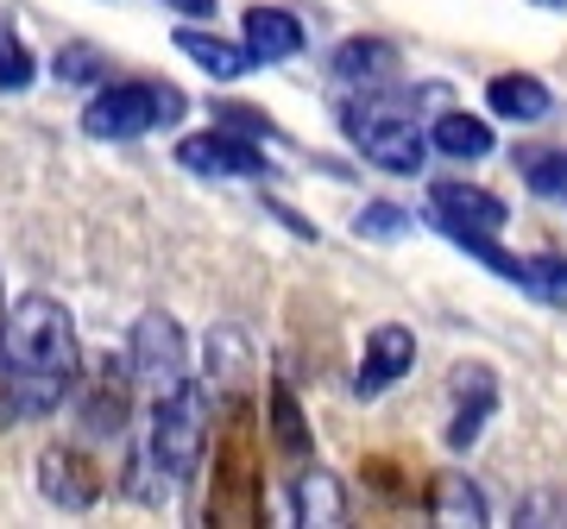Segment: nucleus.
I'll use <instances>...</instances> for the list:
<instances>
[{
  "instance_id": "9b49d317",
  "label": "nucleus",
  "mask_w": 567,
  "mask_h": 529,
  "mask_svg": "<svg viewBox=\"0 0 567 529\" xmlns=\"http://www.w3.org/2000/svg\"><path fill=\"white\" fill-rule=\"evenodd\" d=\"M240 44L259 63H284V58L303 51V25H297V13H284V7H252L240 20Z\"/></svg>"
},
{
  "instance_id": "f3484780",
  "label": "nucleus",
  "mask_w": 567,
  "mask_h": 529,
  "mask_svg": "<svg viewBox=\"0 0 567 529\" xmlns=\"http://www.w3.org/2000/svg\"><path fill=\"white\" fill-rule=\"evenodd\" d=\"M429 145H435L442 158H454V164H480L492 152V126L473 121V114H442L435 133H429Z\"/></svg>"
},
{
  "instance_id": "f8f14e48",
  "label": "nucleus",
  "mask_w": 567,
  "mask_h": 529,
  "mask_svg": "<svg viewBox=\"0 0 567 529\" xmlns=\"http://www.w3.org/2000/svg\"><path fill=\"white\" fill-rule=\"evenodd\" d=\"M398 76V51H391L385 39H347L341 51H334V82L341 89H385V82Z\"/></svg>"
},
{
  "instance_id": "f257e3e1",
  "label": "nucleus",
  "mask_w": 567,
  "mask_h": 529,
  "mask_svg": "<svg viewBox=\"0 0 567 529\" xmlns=\"http://www.w3.org/2000/svg\"><path fill=\"white\" fill-rule=\"evenodd\" d=\"M76 385V322L58 297H20L0 309V428L51 416Z\"/></svg>"
},
{
  "instance_id": "7ed1b4c3",
  "label": "nucleus",
  "mask_w": 567,
  "mask_h": 529,
  "mask_svg": "<svg viewBox=\"0 0 567 529\" xmlns=\"http://www.w3.org/2000/svg\"><path fill=\"white\" fill-rule=\"evenodd\" d=\"M183 114V95L171 82H107L95 102L82 107L89 139H145Z\"/></svg>"
},
{
  "instance_id": "0eeeda50",
  "label": "nucleus",
  "mask_w": 567,
  "mask_h": 529,
  "mask_svg": "<svg viewBox=\"0 0 567 529\" xmlns=\"http://www.w3.org/2000/svg\"><path fill=\"white\" fill-rule=\"evenodd\" d=\"M177 164H183V170H196V177H265V170H271V164H265L246 139H234L227 126L183 139L177 145Z\"/></svg>"
},
{
  "instance_id": "f03ea898",
  "label": "nucleus",
  "mask_w": 567,
  "mask_h": 529,
  "mask_svg": "<svg viewBox=\"0 0 567 529\" xmlns=\"http://www.w3.org/2000/svg\"><path fill=\"white\" fill-rule=\"evenodd\" d=\"M347 139H353V152H360L365 164H379V170H404V177H416L429 158V133L423 121H416V107L398 102V95H379V89H365V95H353L341 114Z\"/></svg>"
},
{
  "instance_id": "4be33fe9",
  "label": "nucleus",
  "mask_w": 567,
  "mask_h": 529,
  "mask_svg": "<svg viewBox=\"0 0 567 529\" xmlns=\"http://www.w3.org/2000/svg\"><path fill=\"white\" fill-rule=\"evenodd\" d=\"M102 70H114V63H107L102 51H89V44H70V51L58 58V76L63 82H95Z\"/></svg>"
},
{
  "instance_id": "aec40b11",
  "label": "nucleus",
  "mask_w": 567,
  "mask_h": 529,
  "mask_svg": "<svg viewBox=\"0 0 567 529\" xmlns=\"http://www.w3.org/2000/svg\"><path fill=\"white\" fill-rule=\"evenodd\" d=\"M524 290H536L548 303H567V259H524Z\"/></svg>"
},
{
  "instance_id": "9d476101",
  "label": "nucleus",
  "mask_w": 567,
  "mask_h": 529,
  "mask_svg": "<svg viewBox=\"0 0 567 529\" xmlns=\"http://www.w3.org/2000/svg\"><path fill=\"white\" fill-rule=\"evenodd\" d=\"M126 385H133V366H95V378L82 385V428L89 435H121L126 428Z\"/></svg>"
},
{
  "instance_id": "4468645a",
  "label": "nucleus",
  "mask_w": 567,
  "mask_h": 529,
  "mask_svg": "<svg viewBox=\"0 0 567 529\" xmlns=\"http://www.w3.org/2000/svg\"><path fill=\"white\" fill-rule=\"evenodd\" d=\"M454 397H461V409H454V423H447V442H454V448H473V442H480V428H486V416L498 409V385L473 366V372H461Z\"/></svg>"
},
{
  "instance_id": "6e6552de",
  "label": "nucleus",
  "mask_w": 567,
  "mask_h": 529,
  "mask_svg": "<svg viewBox=\"0 0 567 529\" xmlns=\"http://www.w3.org/2000/svg\"><path fill=\"white\" fill-rule=\"evenodd\" d=\"M410 366H416V334H410V328H398V322L372 328L365 360H360V372H353V391H360V397H379V391H391Z\"/></svg>"
},
{
  "instance_id": "cd10ccee",
  "label": "nucleus",
  "mask_w": 567,
  "mask_h": 529,
  "mask_svg": "<svg viewBox=\"0 0 567 529\" xmlns=\"http://www.w3.org/2000/svg\"><path fill=\"white\" fill-rule=\"evenodd\" d=\"M536 7H548V13H567V0H536Z\"/></svg>"
},
{
  "instance_id": "bb28decb",
  "label": "nucleus",
  "mask_w": 567,
  "mask_h": 529,
  "mask_svg": "<svg viewBox=\"0 0 567 529\" xmlns=\"http://www.w3.org/2000/svg\"><path fill=\"white\" fill-rule=\"evenodd\" d=\"M164 7H177V13H189V20H208V13H215V0H164Z\"/></svg>"
},
{
  "instance_id": "1a4fd4ad",
  "label": "nucleus",
  "mask_w": 567,
  "mask_h": 529,
  "mask_svg": "<svg viewBox=\"0 0 567 529\" xmlns=\"http://www.w3.org/2000/svg\"><path fill=\"white\" fill-rule=\"evenodd\" d=\"M39 491L51 498V505H63V510H89L95 498H102V473L89 467L76 448H44Z\"/></svg>"
},
{
  "instance_id": "5701e85b",
  "label": "nucleus",
  "mask_w": 567,
  "mask_h": 529,
  "mask_svg": "<svg viewBox=\"0 0 567 529\" xmlns=\"http://www.w3.org/2000/svg\"><path fill=\"white\" fill-rule=\"evenodd\" d=\"M404 227H410V215L391 203H372L360 215V234H372V240H404Z\"/></svg>"
},
{
  "instance_id": "39448f33",
  "label": "nucleus",
  "mask_w": 567,
  "mask_h": 529,
  "mask_svg": "<svg viewBox=\"0 0 567 529\" xmlns=\"http://www.w3.org/2000/svg\"><path fill=\"white\" fill-rule=\"evenodd\" d=\"M126 366H133V378H145L152 391H171L189 378V346H183V328L164 315V309H152V315H140L133 322V346H126Z\"/></svg>"
},
{
  "instance_id": "a878e982",
  "label": "nucleus",
  "mask_w": 567,
  "mask_h": 529,
  "mask_svg": "<svg viewBox=\"0 0 567 529\" xmlns=\"http://www.w3.org/2000/svg\"><path fill=\"white\" fill-rule=\"evenodd\" d=\"M517 517H524V523H536V517H561V523H567V505H548V498H529V505L517 510Z\"/></svg>"
},
{
  "instance_id": "6ab92c4d",
  "label": "nucleus",
  "mask_w": 567,
  "mask_h": 529,
  "mask_svg": "<svg viewBox=\"0 0 567 529\" xmlns=\"http://www.w3.org/2000/svg\"><path fill=\"white\" fill-rule=\"evenodd\" d=\"M32 76H39L32 51L13 39V25H0V89H7V95H20V89H32Z\"/></svg>"
},
{
  "instance_id": "ddd939ff",
  "label": "nucleus",
  "mask_w": 567,
  "mask_h": 529,
  "mask_svg": "<svg viewBox=\"0 0 567 529\" xmlns=\"http://www.w3.org/2000/svg\"><path fill=\"white\" fill-rule=\"evenodd\" d=\"M486 107L498 114V121L536 126V121H548V107H555V95H548V82H536V76H492Z\"/></svg>"
},
{
  "instance_id": "423d86ee",
  "label": "nucleus",
  "mask_w": 567,
  "mask_h": 529,
  "mask_svg": "<svg viewBox=\"0 0 567 529\" xmlns=\"http://www.w3.org/2000/svg\"><path fill=\"white\" fill-rule=\"evenodd\" d=\"M429 215L447 240L454 234H505V203L480 184H435L429 189Z\"/></svg>"
},
{
  "instance_id": "393cba45",
  "label": "nucleus",
  "mask_w": 567,
  "mask_h": 529,
  "mask_svg": "<svg viewBox=\"0 0 567 529\" xmlns=\"http://www.w3.org/2000/svg\"><path fill=\"white\" fill-rule=\"evenodd\" d=\"M215 121L227 126V133H246V139H271V126H265V114H252V107H221V114H215Z\"/></svg>"
},
{
  "instance_id": "b1692460",
  "label": "nucleus",
  "mask_w": 567,
  "mask_h": 529,
  "mask_svg": "<svg viewBox=\"0 0 567 529\" xmlns=\"http://www.w3.org/2000/svg\"><path fill=\"white\" fill-rule=\"evenodd\" d=\"M271 416H278V442L290 454H303V416H297V404H290V391L278 385V397H271Z\"/></svg>"
},
{
  "instance_id": "2eb2a0df",
  "label": "nucleus",
  "mask_w": 567,
  "mask_h": 529,
  "mask_svg": "<svg viewBox=\"0 0 567 529\" xmlns=\"http://www.w3.org/2000/svg\"><path fill=\"white\" fill-rule=\"evenodd\" d=\"M177 51H183V58H196L208 76H221V82L246 76V70L259 63L246 44H227V39H215V32H196V25H183V32H177Z\"/></svg>"
},
{
  "instance_id": "20e7f679",
  "label": "nucleus",
  "mask_w": 567,
  "mask_h": 529,
  "mask_svg": "<svg viewBox=\"0 0 567 529\" xmlns=\"http://www.w3.org/2000/svg\"><path fill=\"white\" fill-rule=\"evenodd\" d=\"M208 448V397L196 378L158 391V409H152V460H158L164 479H189L203 467Z\"/></svg>"
},
{
  "instance_id": "dca6fc26",
  "label": "nucleus",
  "mask_w": 567,
  "mask_h": 529,
  "mask_svg": "<svg viewBox=\"0 0 567 529\" xmlns=\"http://www.w3.org/2000/svg\"><path fill=\"white\" fill-rule=\"evenodd\" d=\"M429 517L435 523H486V491L473 486L466 473H442L429 491Z\"/></svg>"
},
{
  "instance_id": "a211bd4d",
  "label": "nucleus",
  "mask_w": 567,
  "mask_h": 529,
  "mask_svg": "<svg viewBox=\"0 0 567 529\" xmlns=\"http://www.w3.org/2000/svg\"><path fill=\"white\" fill-rule=\"evenodd\" d=\"M341 517H347V498L334 486V473L309 467L297 479V523H341Z\"/></svg>"
},
{
  "instance_id": "412c9836",
  "label": "nucleus",
  "mask_w": 567,
  "mask_h": 529,
  "mask_svg": "<svg viewBox=\"0 0 567 529\" xmlns=\"http://www.w3.org/2000/svg\"><path fill=\"white\" fill-rule=\"evenodd\" d=\"M529 189H536V196H567V152L529 158Z\"/></svg>"
}]
</instances>
